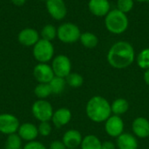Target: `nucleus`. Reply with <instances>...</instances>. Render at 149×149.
<instances>
[{
	"label": "nucleus",
	"mask_w": 149,
	"mask_h": 149,
	"mask_svg": "<svg viewBox=\"0 0 149 149\" xmlns=\"http://www.w3.org/2000/svg\"><path fill=\"white\" fill-rule=\"evenodd\" d=\"M17 134L20 136V138L27 142L33 141L36 140V138L38 135V127L32 123H23L20 125Z\"/></svg>",
	"instance_id": "nucleus-13"
},
{
	"label": "nucleus",
	"mask_w": 149,
	"mask_h": 149,
	"mask_svg": "<svg viewBox=\"0 0 149 149\" xmlns=\"http://www.w3.org/2000/svg\"><path fill=\"white\" fill-rule=\"evenodd\" d=\"M81 32L78 25L72 23H64L57 29L58 38L65 44H72L79 40Z\"/></svg>",
	"instance_id": "nucleus-5"
},
{
	"label": "nucleus",
	"mask_w": 149,
	"mask_h": 149,
	"mask_svg": "<svg viewBox=\"0 0 149 149\" xmlns=\"http://www.w3.org/2000/svg\"><path fill=\"white\" fill-rule=\"evenodd\" d=\"M137 65L141 69H149V48L143 49L137 56Z\"/></svg>",
	"instance_id": "nucleus-26"
},
{
	"label": "nucleus",
	"mask_w": 149,
	"mask_h": 149,
	"mask_svg": "<svg viewBox=\"0 0 149 149\" xmlns=\"http://www.w3.org/2000/svg\"><path fill=\"white\" fill-rule=\"evenodd\" d=\"M21 146H22V139L17 133L8 135L5 143L6 148L19 149L21 148Z\"/></svg>",
	"instance_id": "nucleus-27"
},
{
	"label": "nucleus",
	"mask_w": 149,
	"mask_h": 149,
	"mask_svg": "<svg viewBox=\"0 0 149 149\" xmlns=\"http://www.w3.org/2000/svg\"><path fill=\"white\" fill-rule=\"evenodd\" d=\"M72 119V113L68 108L61 107L53 113L52 120L57 128H60L67 125Z\"/></svg>",
	"instance_id": "nucleus-17"
},
{
	"label": "nucleus",
	"mask_w": 149,
	"mask_h": 149,
	"mask_svg": "<svg viewBox=\"0 0 149 149\" xmlns=\"http://www.w3.org/2000/svg\"><path fill=\"white\" fill-rule=\"evenodd\" d=\"M86 112L88 118L93 122H104L111 116V105L105 98L94 96L88 100Z\"/></svg>",
	"instance_id": "nucleus-2"
},
{
	"label": "nucleus",
	"mask_w": 149,
	"mask_h": 149,
	"mask_svg": "<svg viewBox=\"0 0 149 149\" xmlns=\"http://www.w3.org/2000/svg\"><path fill=\"white\" fill-rule=\"evenodd\" d=\"M33 76L38 83H50L55 74L47 63H38L33 69Z\"/></svg>",
	"instance_id": "nucleus-11"
},
{
	"label": "nucleus",
	"mask_w": 149,
	"mask_h": 149,
	"mask_svg": "<svg viewBox=\"0 0 149 149\" xmlns=\"http://www.w3.org/2000/svg\"><path fill=\"white\" fill-rule=\"evenodd\" d=\"M11 3L13 4H15L16 6H23L25 3H26V0H11Z\"/></svg>",
	"instance_id": "nucleus-33"
},
{
	"label": "nucleus",
	"mask_w": 149,
	"mask_h": 149,
	"mask_svg": "<svg viewBox=\"0 0 149 149\" xmlns=\"http://www.w3.org/2000/svg\"><path fill=\"white\" fill-rule=\"evenodd\" d=\"M79 40H80L81 44L86 48H89V49L96 47L98 43H99V39L97 38V36L92 32H89V31L81 33Z\"/></svg>",
	"instance_id": "nucleus-21"
},
{
	"label": "nucleus",
	"mask_w": 149,
	"mask_h": 149,
	"mask_svg": "<svg viewBox=\"0 0 149 149\" xmlns=\"http://www.w3.org/2000/svg\"><path fill=\"white\" fill-rule=\"evenodd\" d=\"M101 145L102 142L97 136L89 134L83 138L80 148L81 149H101Z\"/></svg>",
	"instance_id": "nucleus-20"
},
{
	"label": "nucleus",
	"mask_w": 149,
	"mask_h": 149,
	"mask_svg": "<svg viewBox=\"0 0 149 149\" xmlns=\"http://www.w3.org/2000/svg\"><path fill=\"white\" fill-rule=\"evenodd\" d=\"M135 54L134 47L127 41H119L113 44L108 51L107 61L116 69L128 67L134 61Z\"/></svg>",
	"instance_id": "nucleus-1"
},
{
	"label": "nucleus",
	"mask_w": 149,
	"mask_h": 149,
	"mask_svg": "<svg viewBox=\"0 0 149 149\" xmlns=\"http://www.w3.org/2000/svg\"><path fill=\"white\" fill-rule=\"evenodd\" d=\"M65 81L69 86H71L72 88H79L83 85L84 79L80 74H79L77 72H71L65 78Z\"/></svg>",
	"instance_id": "nucleus-25"
},
{
	"label": "nucleus",
	"mask_w": 149,
	"mask_h": 149,
	"mask_svg": "<svg viewBox=\"0 0 149 149\" xmlns=\"http://www.w3.org/2000/svg\"><path fill=\"white\" fill-rule=\"evenodd\" d=\"M128 18L126 13L118 9L110 10L105 18V25L108 31L113 34H121L128 28Z\"/></svg>",
	"instance_id": "nucleus-3"
},
{
	"label": "nucleus",
	"mask_w": 149,
	"mask_h": 149,
	"mask_svg": "<svg viewBox=\"0 0 149 149\" xmlns=\"http://www.w3.org/2000/svg\"><path fill=\"white\" fill-rule=\"evenodd\" d=\"M49 85L52 89V93L58 95L64 92V90L65 88L66 81H65V78L54 76V78L50 81Z\"/></svg>",
	"instance_id": "nucleus-22"
},
{
	"label": "nucleus",
	"mask_w": 149,
	"mask_h": 149,
	"mask_svg": "<svg viewBox=\"0 0 149 149\" xmlns=\"http://www.w3.org/2000/svg\"><path fill=\"white\" fill-rule=\"evenodd\" d=\"M128 109H129V104L127 100L123 98H119L115 100L111 105V110L113 115L120 116L126 113L128 111Z\"/></svg>",
	"instance_id": "nucleus-19"
},
{
	"label": "nucleus",
	"mask_w": 149,
	"mask_h": 149,
	"mask_svg": "<svg viewBox=\"0 0 149 149\" xmlns=\"http://www.w3.org/2000/svg\"><path fill=\"white\" fill-rule=\"evenodd\" d=\"M45 6L50 16L55 20H62L67 14V8L64 0H46Z\"/></svg>",
	"instance_id": "nucleus-9"
},
{
	"label": "nucleus",
	"mask_w": 149,
	"mask_h": 149,
	"mask_svg": "<svg viewBox=\"0 0 149 149\" xmlns=\"http://www.w3.org/2000/svg\"><path fill=\"white\" fill-rule=\"evenodd\" d=\"M88 8L93 15L96 17H106L110 11V3L108 0H90Z\"/></svg>",
	"instance_id": "nucleus-14"
},
{
	"label": "nucleus",
	"mask_w": 149,
	"mask_h": 149,
	"mask_svg": "<svg viewBox=\"0 0 149 149\" xmlns=\"http://www.w3.org/2000/svg\"><path fill=\"white\" fill-rule=\"evenodd\" d=\"M34 58L39 63H47L53 58L54 47L51 41L40 38L33 46L32 50Z\"/></svg>",
	"instance_id": "nucleus-4"
},
{
	"label": "nucleus",
	"mask_w": 149,
	"mask_h": 149,
	"mask_svg": "<svg viewBox=\"0 0 149 149\" xmlns=\"http://www.w3.org/2000/svg\"><path fill=\"white\" fill-rule=\"evenodd\" d=\"M135 1H137V2H149V0H135Z\"/></svg>",
	"instance_id": "nucleus-35"
},
{
	"label": "nucleus",
	"mask_w": 149,
	"mask_h": 149,
	"mask_svg": "<svg viewBox=\"0 0 149 149\" xmlns=\"http://www.w3.org/2000/svg\"><path fill=\"white\" fill-rule=\"evenodd\" d=\"M4 149H18V148H6V147H5V148ZM19 149H22V148H19Z\"/></svg>",
	"instance_id": "nucleus-36"
},
{
	"label": "nucleus",
	"mask_w": 149,
	"mask_h": 149,
	"mask_svg": "<svg viewBox=\"0 0 149 149\" xmlns=\"http://www.w3.org/2000/svg\"><path fill=\"white\" fill-rule=\"evenodd\" d=\"M132 129L134 134L139 138L149 137V120L144 117L136 118L132 124Z\"/></svg>",
	"instance_id": "nucleus-16"
},
{
	"label": "nucleus",
	"mask_w": 149,
	"mask_h": 149,
	"mask_svg": "<svg viewBox=\"0 0 149 149\" xmlns=\"http://www.w3.org/2000/svg\"><path fill=\"white\" fill-rule=\"evenodd\" d=\"M134 3V0H118L117 9L127 14L133 9Z\"/></svg>",
	"instance_id": "nucleus-28"
},
{
	"label": "nucleus",
	"mask_w": 149,
	"mask_h": 149,
	"mask_svg": "<svg viewBox=\"0 0 149 149\" xmlns=\"http://www.w3.org/2000/svg\"><path fill=\"white\" fill-rule=\"evenodd\" d=\"M22 149H47L46 147L39 142V141H30V142H27L24 147Z\"/></svg>",
	"instance_id": "nucleus-30"
},
{
	"label": "nucleus",
	"mask_w": 149,
	"mask_h": 149,
	"mask_svg": "<svg viewBox=\"0 0 149 149\" xmlns=\"http://www.w3.org/2000/svg\"><path fill=\"white\" fill-rule=\"evenodd\" d=\"M105 130L106 133L111 137L117 138L124 131V122L120 116L111 115L105 121Z\"/></svg>",
	"instance_id": "nucleus-10"
},
{
	"label": "nucleus",
	"mask_w": 149,
	"mask_h": 149,
	"mask_svg": "<svg viewBox=\"0 0 149 149\" xmlns=\"http://www.w3.org/2000/svg\"><path fill=\"white\" fill-rule=\"evenodd\" d=\"M74 149H78V148H74Z\"/></svg>",
	"instance_id": "nucleus-37"
},
{
	"label": "nucleus",
	"mask_w": 149,
	"mask_h": 149,
	"mask_svg": "<svg viewBox=\"0 0 149 149\" xmlns=\"http://www.w3.org/2000/svg\"><path fill=\"white\" fill-rule=\"evenodd\" d=\"M40 36L41 38L52 42L57 37V28L51 24H45L41 30Z\"/></svg>",
	"instance_id": "nucleus-24"
},
{
	"label": "nucleus",
	"mask_w": 149,
	"mask_h": 149,
	"mask_svg": "<svg viewBox=\"0 0 149 149\" xmlns=\"http://www.w3.org/2000/svg\"><path fill=\"white\" fill-rule=\"evenodd\" d=\"M116 144L119 149L138 148V141L136 138L133 134L127 133H123L119 137H117Z\"/></svg>",
	"instance_id": "nucleus-18"
},
{
	"label": "nucleus",
	"mask_w": 149,
	"mask_h": 149,
	"mask_svg": "<svg viewBox=\"0 0 149 149\" xmlns=\"http://www.w3.org/2000/svg\"><path fill=\"white\" fill-rule=\"evenodd\" d=\"M34 93L39 100H45L52 94L49 83H38L34 89Z\"/></svg>",
	"instance_id": "nucleus-23"
},
{
	"label": "nucleus",
	"mask_w": 149,
	"mask_h": 149,
	"mask_svg": "<svg viewBox=\"0 0 149 149\" xmlns=\"http://www.w3.org/2000/svg\"><path fill=\"white\" fill-rule=\"evenodd\" d=\"M38 134L46 137L50 135V134L52 133V126L49 123V121L40 122V124L38 127Z\"/></svg>",
	"instance_id": "nucleus-29"
},
{
	"label": "nucleus",
	"mask_w": 149,
	"mask_h": 149,
	"mask_svg": "<svg viewBox=\"0 0 149 149\" xmlns=\"http://www.w3.org/2000/svg\"><path fill=\"white\" fill-rule=\"evenodd\" d=\"M82 135L79 131L75 129H71L66 131L62 138V141L65 145L67 149L78 148L82 142Z\"/></svg>",
	"instance_id": "nucleus-15"
},
{
	"label": "nucleus",
	"mask_w": 149,
	"mask_h": 149,
	"mask_svg": "<svg viewBox=\"0 0 149 149\" xmlns=\"http://www.w3.org/2000/svg\"><path fill=\"white\" fill-rule=\"evenodd\" d=\"M144 80H145L146 84L149 86V69L146 70V72L144 73Z\"/></svg>",
	"instance_id": "nucleus-34"
},
{
	"label": "nucleus",
	"mask_w": 149,
	"mask_h": 149,
	"mask_svg": "<svg viewBox=\"0 0 149 149\" xmlns=\"http://www.w3.org/2000/svg\"><path fill=\"white\" fill-rule=\"evenodd\" d=\"M116 147L114 145L113 142L110 141H104L102 142V145H101V149H115Z\"/></svg>",
	"instance_id": "nucleus-32"
},
{
	"label": "nucleus",
	"mask_w": 149,
	"mask_h": 149,
	"mask_svg": "<svg viewBox=\"0 0 149 149\" xmlns=\"http://www.w3.org/2000/svg\"><path fill=\"white\" fill-rule=\"evenodd\" d=\"M20 127L18 119L10 113L0 114V133L10 135L17 132Z\"/></svg>",
	"instance_id": "nucleus-8"
},
{
	"label": "nucleus",
	"mask_w": 149,
	"mask_h": 149,
	"mask_svg": "<svg viewBox=\"0 0 149 149\" xmlns=\"http://www.w3.org/2000/svg\"><path fill=\"white\" fill-rule=\"evenodd\" d=\"M40 39V34L33 28H24L17 35L18 42L24 46H34Z\"/></svg>",
	"instance_id": "nucleus-12"
},
{
	"label": "nucleus",
	"mask_w": 149,
	"mask_h": 149,
	"mask_svg": "<svg viewBox=\"0 0 149 149\" xmlns=\"http://www.w3.org/2000/svg\"><path fill=\"white\" fill-rule=\"evenodd\" d=\"M49 149H67V148L65 147V145L62 141L57 140V141H53L51 143Z\"/></svg>",
	"instance_id": "nucleus-31"
},
{
	"label": "nucleus",
	"mask_w": 149,
	"mask_h": 149,
	"mask_svg": "<svg viewBox=\"0 0 149 149\" xmlns=\"http://www.w3.org/2000/svg\"><path fill=\"white\" fill-rule=\"evenodd\" d=\"M52 68L55 76L65 79L71 73L72 63L67 56L59 54L52 59Z\"/></svg>",
	"instance_id": "nucleus-7"
},
{
	"label": "nucleus",
	"mask_w": 149,
	"mask_h": 149,
	"mask_svg": "<svg viewBox=\"0 0 149 149\" xmlns=\"http://www.w3.org/2000/svg\"><path fill=\"white\" fill-rule=\"evenodd\" d=\"M33 116L40 122L49 121L53 115V108L50 102L45 100H38L35 101L31 107Z\"/></svg>",
	"instance_id": "nucleus-6"
}]
</instances>
